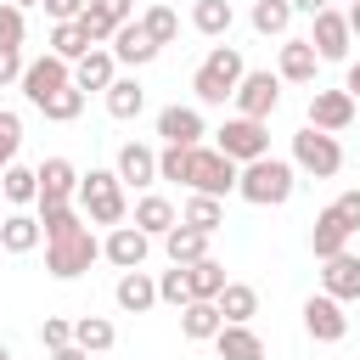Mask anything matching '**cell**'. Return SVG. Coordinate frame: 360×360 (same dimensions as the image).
I'll list each match as a JSON object with an SVG mask.
<instances>
[{
  "mask_svg": "<svg viewBox=\"0 0 360 360\" xmlns=\"http://www.w3.org/2000/svg\"><path fill=\"white\" fill-rule=\"evenodd\" d=\"M292 191H298V169L287 158H253L236 174V197L253 202V208H281Z\"/></svg>",
  "mask_w": 360,
  "mask_h": 360,
  "instance_id": "obj_1",
  "label": "cell"
},
{
  "mask_svg": "<svg viewBox=\"0 0 360 360\" xmlns=\"http://www.w3.org/2000/svg\"><path fill=\"white\" fill-rule=\"evenodd\" d=\"M79 214L90 219V225H124L129 219V191H124V180L112 174V169H90V174H79Z\"/></svg>",
  "mask_w": 360,
  "mask_h": 360,
  "instance_id": "obj_2",
  "label": "cell"
},
{
  "mask_svg": "<svg viewBox=\"0 0 360 360\" xmlns=\"http://www.w3.org/2000/svg\"><path fill=\"white\" fill-rule=\"evenodd\" d=\"M242 73H248L242 51H236V45H214V51L197 62V73H191V90H197V101H202V107H225V101L236 96Z\"/></svg>",
  "mask_w": 360,
  "mask_h": 360,
  "instance_id": "obj_3",
  "label": "cell"
},
{
  "mask_svg": "<svg viewBox=\"0 0 360 360\" xmlns=\"http://www.w3.org/2000/svg\"><path fill=\"white\" fill-rule=\"evenodd\" d=\"M236 163L225 158V152H214V146H191V169H186V186L197 191V197H214V202H225V197H236Z\"/></svg>",
  "mask_w": 360,
  "mask_h": 360,
  "instance_id": "obj_4",
  "label": "cell"
},
{
  "mask_svg": "<svg viewBox=\"0 0 360 360\" xmlns=\"http://www.w3.org/2000/svg\"><path fill=\"white\" fill-rule=\"evenodd\" d=\"M298 174H315V180H332L338 169H343V146H338V135H321V129H298L292 135V158H287Z\"/></svg>",
  "mask_w": 360,
  "mask_h": 360,
  "instance_id": "obj_5",
  "label": "cell"
},
{
  "mask_svg": "<svg viewBox=\"0 0 360 360\" xmlns=\"http://www.w3.org/2000/svg\"><path fill=\"white\" fill-rule=\"evenodd\" d=\"M214 152H225V158L242 169V163H253V158H270V129H264L259 118H225V124L214 129Z\"/></svg>",
  "mask_w": 360,
  "mask_h": 360,
  "instance_id": "obj_6",
  "label": "cell"
},
{
  "mask_svg": "<svg viewBox=\"0 0 360 360\" xmlns=\"http://www.w3.org/2000/svg\"><path fill=\"white\" fill-rule=\"evenodd\" d=\"M96 259H101V242H96L90 231H73V236H62V242H45V270H51L56 281H79Z\"/></svg>",
  "mask_w": 360,
  "mask_h": 360,
  "instance_id": "obj_7",
  "label": "cell"
},
{
  "mask_svg": "<svg viewBox=\"0 0 360 360\" xmlns=\"http://www.w3.org/2000/svg\"><path fill=\"white\" fill-rule=\"evenodd\" d=\"M231 101H236V118H259V124H270V112L281 107V79H276L270 68H248Z\"/></svg>",
  "mask_w": 360,
  "mask_h": 360,
  "instance_id": "obj_8",
  "label": "cell"
},
{
  "mask_svg": "<svg viewBox=\"0 0 360 360\" xmlns=\"http://www.w3.org/2000/svg\"><path fill=\"white\" fill-rule=\"evenodd\" d=\"M17 84H22V96H28L34 107H45L56 90H68V84H73V68H68L62 56H51V51H45V56L22 62V79H17Z\"/></svg>",
  "mask_w": 360,
  "mask_h": 360,
  "instance_id": "obj_9",
  "label": "cell"
},
{
  "mask_svg": "<svg viewBox=\"0 0 360 360\" xmlns=\"http://www.w3.org/2000/svg\"><path fill=\"white\" fill-rule=\"evenodd\" d=\"M309 45H315V56H321V62H349L354 34H349V22H343V11H338V6H326L321 17H309Z\"/></svg>",
  "mask_w": 360,
  "mask_h": 360,
  "instance_id": "obj_10",
  "label": "cell"
},
{
  "mask_svg": "<svg viewBox=\"0 0 360 360\" xmlns=\"http://www.w3.org/2000/svg\"><path fill=\"white\" fill-rule=\"evenodd\" d=\"M304 332H309L315 343H343V338H349V315H343V304L326 298V292H309V298H304Z\"/></svg>",
  "mask_w": 360,
  "mask_h": 360,
  "instance_id": "obj_11",
  "label": "cell"
},
{
  "mask_svg": "<svg viewBox=\"0 0 360 360\" xmlns=\"http://www.w3.org/2000/svg\"><path fill=\"white\" fill-rule=\"evenodd\" d=\"M124 22H135V0H84L79 28H84V39H90V45H107Z\"/></svg>",
  "mask_w": 360,
  "mask_h": 360,
  "instance_id": "obj_12",
  "label": "cell"
},
{
  "mask_svg": "<svg viewBox=\"0 0 360 360\" xmlns=\"http://www.w3.org/2000/svg\"><path fill=\"white\" fill-rule=\"evenodd\" d=\"M354 101H349V90H309V129H321V135H343L349 124H354Z\"/></svg>",
  "mask_w": 360,
  "mask_h": 360,
  "instance_id": "obj_13",
  "label": "cell"
},
{
  "mask_svg": "<svg viewBox=\"0 0 360 360\" xmlns=\"http://www.w3.org/2000/svg\"><path fill=\"white\" fill-rule=\"evenodd\" d=\"M112 174L124 180V191H129V186H135V191L158 186V146H146V141H124V146H118Z\"/></svg>",
  "mask_w": 360,
  "mask_h": 360,
  "instance_id": "obj_14",
  "label": "cell"
},
{
  "mask_svg": "<svg viewBox=\"0 0 360 360\" xmlns=\"http://www.w3.org/2000/svg\"><path fill=\"white\" fill-rule=\"evenodd\" d=\"M34 174H39V202H34V208H62V202L79 197V169H73L68 158H45Z\"/></svg>",
  "mask_w": 360,
  "mask_h": 360,
  "instance_id": "obj_15",
  "label": "cell"
},
{
  "mask_svg": "<svg viewBox=\"0 0 360 360\" xmlns=\"http://www.w3.org/2000/svg\"><path fill=\"white\" fill-rule=\"evenodd\" d=\"M315 73H321L315 45L287 34V39H281V51H276V79H281V84H315Z\"/></svg>",
  "mask_w": 360,
  "mask_h": 360,
  "instance_id": "obj_16",
  "label": "cell"
},
{
  "mask_svg": "<svg viewBox=\"0 0 360 360\" xmlns=\"http://www.w3.org/2000/svg\"><path fill=\"white\" fill-rule=\"evenodd\" d=\"M146 253H152V236H146V231H135V225H112V231H107V242H101V259H107V264H118V270H141V264H146Z\"/></svg>",
  "mask_w": 360,
  "mask_h": 360,
  "instance_id": "obj_17",
  "label": "cell"
},
{
  "mask_svg": "<svg viewBox=\"0 0 360 360\" xmlns=\"http://www.w3.org/2000/svg\"><path fill=\"white\" fill-rule=\"evenodd\" d=\"M321 292L338 298V304H360V253L321 259Z\"/></svg>",
  "mask_w": 360,
  "mask_h": 360,
  "instance_id": "obj_18",
  "label": "cell"
},
{
  "mask_svg": "<svg viewBox=\"0 0 360 360\" xmlns=\"http://www.w3.org/2000/svg\"><path fill=\"white\" fill-rule=\"evenodd\" d=\"M158 135H163V146H202V135H208V124H202V112L197 107H163L158 112Z\"/></svg>",
  "mask_w": 360,
  "mask_h": 360,
  "instance_id": "obj_19",
  "label": "cell"
},
{
  "mask_svg": "<svg viewBox=\"0 0 360 360\" xmlns=\"http://www.w3.org/2000/svg\"><path fill=\"white\" fill-rule=\"evenodd\" d=\"M349 236H354V231H349V225L338 219V208L326 202V208L315 214V225H309V253H315V259H338V253H349Z\"/></svg>",
  "mask_w": 360,
  "mask_h": 360,
  "instance_id": "obj_20",
  "label": "cell"
},
{
  "mask_svg": "<svg viewBox=\"0 0 360 360\" xmlns=\"http://www.w3.org/2000/svg\"><path fill=\"white\" fill-rule=\"evenodd\" d=\"M112 304H118L124 315H146V309L158 304V281H152L146 270H118V281H112Z\"/></svg>",
  "mask_w": 360,
  "mask_h": 360,
  "instance_id": "obj_21",
  "label": "cell"
},
{
  "mask_svg": "<svg viewBox=\"0 0 360 360\" xmlns=\"http://www.w3.org/2000/svg\"><path fill=\"white\" fill-rule=\"evenodd\" d=\"M112 79H118V62H112L107 45H90V51L73 62V90H84V96H90V90H107Z\"/></svg>",
  "mask_w": 360,
  "mask_h": 360,
  "instance_id": "obj_22",
  "label": "cell"
},
{
  "mask_svg": "<svg viewBox=\"0 0 360 360\" xmlns=\"http://www.w3.org/2000/svg\"><path fill=\"white\" fill-rule=\"evenodd\" d=\"M107 51H112V62H124V68H146V62H158V45L146 39L141 22H124V28L107 39Z\"/></svg>",
  "mask_w": 360,
  "mask_h": 360,
  "instance_id": "obj_23",
  "label": "cell"
},
{
  "mask_svg": "<svg viewBox=\"0 0 360 360\" xmlns=\"http://www.w3.org/2000/svg\"><path fill=\"white\" fill-rule=\"evenodd\" d=\"M219 326H225L219 304H202V298H191V304L180 309V338H186V343H214V338H219Z\"/></svg>",
  "mask_w": 360,
  "mask_h": 360,
  "instance_id": "obj_24",
  "label": "cell"
},
{
  "mask_svg": "<svg viewBox=\"0 0 360 360\" xmlns=\"http://www.w3.org/2000/svg\"><path fill=\"white\" fill-rule=\"evenodd\" d=\"M174 225H180V214H174L169 197H158V191L135 197V231H146V236H169Z\"/></svg>",
  "mask_w": 360,
  "mask_h": 360,
  "instance_id": "obj_25",
  "label": "cell"
},
{
  "mask_svg": "<svg viewBox=\"0 0 360 360\" xmlns=\"http://www.w3.org/2000/svg\"><path fill=\"white\" fill-rule=\"evenodd\" d=\"M214 304H219L225 326H253V315H259V287H248V281H225V292H219Z\"/></svg>",
  "mask_w": 360,
  "mask_h": 360,
  "instance_id": "obj_26",
  "label": "cell"
},
{
  "mask_svg": "<svg viewBox=\"0 0 360 360\" xmlns=\"http://www.w3.org/2000/svg\"><path fill=\"white\" fill-rule=\"evenodd\" d=\"M39 242H45L39 214H22V208H17V214H6V219H0V248H6V253H34Z\"/></svg>",
  "mask_w": 360,
  "mask_h": 360,
  "instance_id": "obj_27",
  "label": "cell"
},
{
  "mask_svg": "<svg viewBox=\"0 0 360 360\" xmlns=\"http://www.w3.org/2000/svg\"><path fill=\"white\" fill-rule=\"evenodd\" d=\"M101 96H107V112H112L118 124H129V118L146 112V90H141V79H112Z\"/></svg>",
  "mask_w": 360,
  "mask_h": 360,
  "instance_id": "obj_28",
  "label": "cell"
},
{
  "mask_svg": "<svg viewBox=\"0 0 360 360\" xmlns=\"http://www.w3.org/2000/svg\"><path fill=\"white\" fill-rule=\"evenodd\" d=\"M214 349H219V360H264V338L253 326H219Z\"/></svg>",
  "mask_w": 360,
  "mask_h": 360,
  "instance_id": "obj_29",
  "label": "cell"
},
{
  "mask_svg": "<svg viewBox=\"0 0 360 360\" xmlns=\"http://www.w3.org/2000/svg\"><path fill=\"white\" fill-rule=\"evenodd\" d=\"M0 197H6L11 208H28V202H39V174H34L28 163H11V169H0Z\"/></svg>",
  "mask_w": 360,
  "mask_h": 360,
  "instance_id": "obj_30",
  "label": "cell"
},
{
  "mask_svg": "<svg viewBox=\"0 0 360 360\" xmlns=\"http://www.w3.org/2000/svg\"><path fill=\"white\" fill-rule=\"evenodd\" d=\"M180 270H186V287H191V298L214 304V298L225 292V264H219V259H197V264H180Z\"/></svg>",
  "mask_w": 360,
  "mask_h": 360,
  "instance_id": "obj_31",
  "label": "cell"
},
{
  "mask_svg": "<svg viewBox=\"0 0 360 360\" xmlns=\"http://www.w3.org/2000/svg\"><path fill=\"white\" fill-rule=\"evenodd\" d=\"M73 343H79L84 354H107V349L118 343V326H112L107 315H79V321H73Z\"/></svg>",
  "mask_w": 360,
  "mask_h": 360,
  "instance_id": "obj_32",
  "label": "cell"
},
{
  "mask_svg": "<svg viewBox=\"0 0 360 360\" xmlns=\"http://www.w3.org/2000/svg\"><path fill=\"white\" fill-rule=\"evenodd\" d=\"M231 22H236L231 0H197V6H191V28H197L202 39H225Z\"/></svg>",
  "mask_w": 360,
  "mask_h": 360,
  "instance_id": "obj_33",
  "label": "cell"
},
{
  "mask_svg": "<svg viewBox=\"0 0 360 360\" xmlns=\"http://www.w3.org/2000/svg\"><path fill=\"white\" fill-rule=\"evenodd\" d=\"M163 253H169V264H197V259H208V236L191 225H174L163 236Z\"/></svg>",
  "mask_w": 360,
  "mask_h": 360,
  "instance_id": "obj_34",
  "label": "cell"
},
{
  "mask_svg": "<svg viewBox=\"0 0 360 360\" xmlns=\"http://www.w3.org/2000/svg\"><path fill=\"white\" fill-rule=\"evenodd\" d=\"M180 225H191V231H202V236H214L219 225H225V202H214V197H186V208H180Z\"/></svg>",
  "mask_w": 360,
  "mask_h": 360,
  "instance_id": "obj_35",
  "label": "cell"
},
{
  "mask_svg": "<svg viewBox=\"0 0 360 360\" xmlns=\"http://www.w3.org/2000/svg\"><path fill=\"white\" fill-rule=\"evenodd\" d=\"M287 28H292V6L287 0H253V34L287 39Z\"/></svg>",
  "mask_w": 360,
  "mask_h": 360,
  "instance_id": "obj_36",
  "label": "cell"
},
{
  "mask_svg": "<svg viewBox=\"0 0 360 360\" xmlns=\"http://www.w3.org/2000/svg\"><path fill=\"white\" fill-rule=\"evenodd\" d=\"M135 22H141V28H146V39H152V45H158V51H163V45H174V39H180V17H174V11H169V6H146V11H141V17H135Z\"/></svg>",
  "mask_w": 360,
  "mask_h": 360,
  "instance_id": "obj_37",
  "label": "cell"
},
{
  "mask_svg": "<svg viewBox=\"0 0 360 360\" xmlns=\"http://www.w3.org/2000/svg\"><path fill=\"white\" fill-rule=\"evenodd\" d=\"M84 51H90V39H84V28H79V22H51V56H62V62L73 68Z\"/></svg>",
  "mask_w": 360,
  "mask_h": 360,
  "instance_id": "obj_38",
  "label": "cell"
},
{
  "mask_svg": "<svg viewBox=\"0 0 360 360\" xmlns=\"http://www.w3.org/2000/svg\"><path fill=\"white\" fill-rule=\"evenodd\" d=\"M39 231H45V242H62V236L84 231V214H79L73 202H62V208H39Z\"/></svg>",
  "mask_w": 360,
  "mask_h": 360,
  "instance_id": "obj_39",
  "label": "cell"
},
{
  "mask_svg": "<svg viewBox=\"0 0 360 360\" xmlns=\"http://www.w3.org/2000/svg\"><path fill=\"white\" fill-rule=\"evenodd\" d=\"M39 112H45L51 124H73V118L84 112V90H73V84H68V90H56V96H51Z\"/></svg>",
  "mask_w": 360,
  "mask_h": 360,
  "instance_id": "obj_40",
  "label": "cell"
},
{
  "mask_svg": "<svg viewBox=\"0 0 360 360\" xmlns=\"http://www.w3.org/2000/svg\"><path fill=\"white\" fill-rule=\"evenodd\" d=\"M186 169H191V146H163V152H158V180L186 186Z\"/></svg>",
  "mask_w": 360,
  "mask_h": 360,
  "instance_id": "obj_41",
  "label": "cell"
},
{
  "mask_svg": "<svg viewBox=\"0 0 360 360\" xmlns=\"http://www.w3.org/2000/svg\"><path fill=\"white\" fill-rule=\"evenodd\" d=\"M158 304H174V309H186V304H191V287H186V270H180V264L158 276Z\"/></svg>",
  "mask_w": 360,
  "mask_h": 360,
  "instance_id": "obj_42",
  "label": "cell"
},
{
  "mask_svg": "<svg viewBox=\"0 0 360 360\" xmlns=\"http://www.w3.org/2000/svg\"><path fill=\"white\" fill-rule=\"evenodd\" d=\"M22 34H28L22 11H17L11 0H0V51H22Z\"/></svg>",
  "mask_w": 360,
  "mask_h": 360,
  "instance_id": "obj_43",
  "label": "cell"
},
{
  "mask_svg": "<svg viewBox=\"0 0 360 360\" xmlns=\"http://www.w3.org/2000/svg\"><path fill=\"white\" fill-rule=\"evenodd\" d=\"M17 146H22V118L0 107V169H11V163H17Z\"/></svg>",
  "mask_w": 360,
  "mask_h": 360,
  "instance_id": "obj_44",
  "label": "cell"
},
{
  "mask_svg": "<svg viewBox=\"0 0 360 360\" xmlns=\"http://www.w3.org/2000/svg\"><path fill=\"white\" fill-rule=\"evenodd\" d=\"M39 343H45V349H68V343H73V321H68V315H45Z\"/></svg>",
  "mask_w": 360,
  "mask_h": 360,
  "instance_id": "obj_45",
  "label": "cell"
},
{
  "mask_svg": "<svg viewBox=\"0 0 360 360\" xmlns=\"http://www.w3.org/2000/svg\"><path fill=\"white\" fill-rule=\"evenodd\" d=\"M39 6H45L51 22H79L84 17V0H39Z\"/></svg>",
  "mask_w": 360,
  "mask_h": 360,
  "instance_id": "obj_46",
  "label": "cell"
},
{
  "mask_svg": "<svg viewBox=\"0 0 360 360\" xmlns=\"http://www.w3.org/2000/svg\"><path fill=\"white\" fill-rule=\"evenodd\" d=\"M332 208H338V219H343L349 231H360V191H343V197H332Z\"/></svg>",
  "mask_w": 360,
  "mask_h": 360,
  "instance_id": "obj_47",
  "label": "cell"
},
{
  "mask_svg": "<svg viewBox=\"0 0 360 360\" xmlns=\"http://www.w3.org/2000/svg\"><path fill=\"white\" fill-rule=\"evenodd\" d=\"M22 79V51H0V84H17Z\"/></svg>",
  "mask_w": 360,
  "mask_h": 360,
  "instance_id": "obj_48",
  "label": "cell"
},
{
  "mask_svg": "<svg viewBox=\"0 0 360 360\" xmlns=\"http://www.w3.org/2000/svg\"><path fill=\"white\" fill-rule=\"evenodd\" d=\"M287 6H292V17H321L332 0H287Z\"/></svg>",
  "mask_w": 360,
  "mask_h": 360,
  "instance_id": "obj_49",
  "label": "cell"
},
{
  "mask_svg": "<svg viewBox=\"0 0 360 360\" xmlns=\"http://www.w3.org/2000/svg\"><path fill=\"white\" fill-rule=\"evenodd\" d=\"M343 90H349V101L360 107V62H349V73H343Z\"/></svg>",
  "mask_w": 360,
  "mask_h": 360,
  "instance_id": "obj_50",
  "label": "cell"
},
{
  "mask_svg": "<svg viewBox=\"0 0 360 360\" xmlns=\"http://www.w3.org/2000/svg\"><path fill=\"white\" fill-rule=\"evenodd\" d=\"M51 360H90V354H84L79 343H68V349H51Z\"/></svg>",
  "mask_w": 360,
  "mask_h": 360,
  "instance_id": "obj_51",
  "label": "cell"
},
{
  "mask_svg": "<svg viewBox=\"0 0 360 360\" xmlns=\"http://www.w3.org/2000/svg\"><path fill=\"white\" fill-rule=\"evenodd\" d=\"M343 22H349V34H354V39H360V0H354V6H349V11H343Z\"/></svg>",
  "mask_w": 360,
  "mask_h": 360,
  "instance_id": "obj_52",
  "label": "cell"
},
{
  "mask_svg": "<svg viewBox=\"0 0 360 360\" xmlns=\"http://www.w3.org/2000/svg\"><path fill=\"white\" fill-rule=\"evenodd\" d=\"M11 6H17V11H28V6H39V0H11Z\"/></svg>",
  "mask_w": 360,
  "mask_h": 360,
  "instance_id": "obj_53",
  "label": "cell"
},
{
  "mask_svg": "<svg viewBox=\"0 0 360 360\" xmlns=\"http://www.w3.org/2000/svg\"><path fill=\"white\" fill-rule=\"evenodd\" d=\"M0 360H17V354H11V349H6V343H0Z\"/></svg>",
  "mask_w": 360,
  "mask_h": 360,
  "instance_id": "obj_54",
  "label": "cell"
},
{
  "mask_svg": "<svg viewBox=\"0 0 360 360\" xmlns=\"http://www.w3.org/2000/svg\"><path fill=\"white\" fill-rule=\"evenodd\" d=\"M349 6H354V0H349Z\"/></svg>",
  "mask_w": 360,
  "mask_h": 360,
  "instance_id": "obj_55",
  "label": "cell"
}]
</instances>
